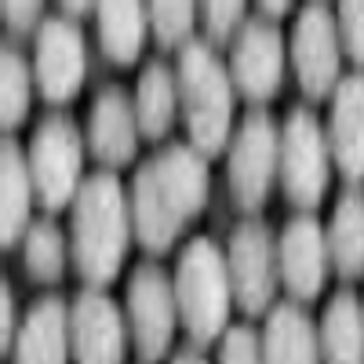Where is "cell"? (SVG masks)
<instances>
[{
	"label": "cell",
	"instance_id": "26",
	"mask_svg": "<svg viewBox=\"0 0 364 364\" xmlns=\"http://www.w3.org/2000/svg\"><path fill=\"white\" fill-rule=\"evenodd\" d=\"M200 8L190 0H168V4H149V29L161 48H186L193 44Z\"/></svg>",
	"mask_w": 364,
	"mask_h": 364
},
{
	"label": "cell",
	"instance_id": "1",
	"mask_svg": "<svg viewBox=\"0 0 364 364\" xmlns=\"http://www.w3.org/2000/svg\"><path fill=\"white\" fill-rule=\"evenodd\" d=\"M208 157L190 142H168L132 178V223L149 255H164L208 204Z\"/></svg>",
	"mask_w": 364,
	"mask_h": 364
},
{
	"label": "cell",
	"instance_id": "2",
	"mask_svg": "<svg viewBox=\"0 0 364 364\" xmlns=\"http://www.w3.org/2000/svg\"><path fill=\"white\" fill-rule=\"evenodd\" d=\"M132 197L117 171H95L70 208V255L87 288H106L132 245Z\"/></svg>",
	"mask_w": 364,
	"mask_h": 364
},
{
	"label": "cell",
	"instance_id": "8",
	"mask_svg": "<svg viewBox=\"0 0 364 364\" xmlns=\"http://www.w3.org/2000/svg\"><path fill=\"white\" fill-rule=\"evenodd\" d=\"M288 55H291V70L302 95L314 102L336 95V87L343 84V41H339L336 11L328 4L299 8Z\"/></svg>",
	"mask_w": 364,
	"mask_h": 364
},
{
	"label": "cell",
	"instance_id": "17",
	"mask_svg": "<svg viewBox=\"0 0 364 364\" xmlns=\"http://www.w3.org/2000/svg\"><path fill=\"white\" fill-rule=\"evenodd\" d=\"M328 142L336 168L357 190V182H364V73L343 77V84L331 95Z\"/></svg>",
	"mask_w": 364,
	"mask_h": 364
},
{
	"label": "cell",
	"instance_id": "20",
	"mask_svg": "<svg viewBox=\"0 0 364 364\" xmlns=\"http://www.w3.org/2000/svg\"><path fill=\"white\" fill-rule=\"evenodd\" d=\"M317 336L324 364H364V302L353 288H339L328 299Z\"/></svg>",
	"mask_w": 364,
	"mask_h": 364
},
{
	"label": "cell",
	"instance_id": "5",
	"mask_svg": "<svg viewBox=\"0 0 364 364\" xmlns=\"http://www.w3.org/2000/svg\"><path fill=\"white\" fill-rule=\"evenodd\" d=\"M84 142H87V135H80L77 120L63 109H51L26 146L37 204L48 215H55L63 208H73V200L84 186V178H87L84 175Z\"/></svg>",
	"mask_w": 364,
	"mask_h": 364
},
{
	"label": "cell",
	"instance_id": "10",
	"mask_svg": "<svg viewBox=\"0 0 364 364\" xmlns=\"http://www.w3.org/2000/svg\"><path fill=\"white\" fill-rule=\"evenodd\" d=\"M226 269L233 284V302L240 314L259 317L273 306V295L281 284V259L277 237L259 219L240 223L226 240Z\"/></svg>",
	"mask_w": 364,
	"mask_h": 364
},
{
	"label": "cell",
	"instance_id": "16",
	"mask_svg": "<svg viewBox=\"0 0 364 364\" xmlns=\"http://www.w3.org/2000/svg\"><path fill=\"white\" fill-rule=\"evenodd\" d=\"M11 364H70V306L58 295H44L26 310L11 346Z\"/></svg>",
	"mask_w": 364,
	"mask_h": 364
},
{
	"label": "cell",
	"instance_id": "19",
	"mask_svg": "<svg viewBox=\"0 0 364 364\" xmlns=\"http://www.w3.org/2000/svg\"><path fill=\"white\" fill-rule=\"evenodd\" d=\"M0 190H4V200H0V240L4 248H15L26 237L29 211L37 204V190H33V175H29V157L18 146V139H4V149H0Z\"/></svg>",
	"mask_w": 364,
	"mask_h": 364
},
{
	"label": "cell",
	"instance_id": "31",
	"mask_svg": "<svg viewBox=\"0 0 364 364\" xmlns=\"http://www.w3.org/2000/svg\"><path fill=\"white\" fill-rule=\"evenodd\" d=\"M15 321H18V310H15V291H11V284L4 281V288H0V346H4V353H11L15 336H18Z\"/></svg>",
	"mask_w": 364,
	"mask_h": 364
},
{
	"label": "cell",
	"instance_id": "22",
	"mask_svg": "<svg viewBox=\"0 0 364 364\" xmlns=\"http://www.w3.org/2000/svg\"><path fill=\"white\" fill-rule=\"evenodd\" d=\"M99 26V48L113 66H135L146 48L149 29V4H128V0H113V4H99L95 15Z\"/></svg>",
	"mask_w": 364,
	"mask_h": 364
},
{
	"label": "cell",
	"instance_id": "30",
	"mask_svg": "<svg viewBox=\"0 0 364 364\" xmlns=\"http://www.w3.org/2000/svg\"><path fill=\"white\" fill-rule=\"evenodd\" d=\"M0 18L11 33H41L44 26V4L41 0H4L0 4Z\"/></svg>",
	"mask_w": 364,
	"mask_h": 364
},
{
	"label": "cell",
	"instance_id": "3",
	"mask_svg": "<svg viewBox=\"0 0 364 364\" xmlns=\"http://www.w3.org/2000/svg\"><path fill=\"white\" fill-rule=\"evenodd\" d=\"M178 109L186 120L190 146L204 157L226 154L233 142V77L208 41H193L178 51Z\"/></svg>",
	"mask_w": 364,
	"mask_h": 364
},
{
	"label": "cell",
	"instance_id": "7",
	"mask_svg": "<svg viewBox=\"0 0 364 364\" xmlns=\"http://www.w3.org/2000/svg\"><path fill=\"white\" fill-rule=\"evenodd\" d=\"M281 178V128L262 106H252L237 124L230 157H226V186L240 211H259L273 182Z\"/></svg>",
	"mask_w": 364,
	"mask_h": 364
},
{
	"label": "cell",
	"instance_id": "28",
	"mask_svg": "<svg viewBox=\"0 0 364 364\" xmlns=\"http://www.w3.org/2000/svg\"><path fill=\"white\" fill-rule=\"evenodd\" d=\"M219 364H262V336L248 324H233L219 339Z\"/></svg>",
	"mask_w": 364,
	"mask_h": 364
},
{
	"label": "cell",
	"instance_id": "27",
	"mask_svg": "<svg viewBox=\"0 0 364 364\" xmlns=\"http://www.w3.org/2000/svg\"><path fill=\"white\" fill-rule=\"evenodd\" d=\"M245 4L240 0H215V4H200V18H204V33L208 44H233L237 33L245 29Z\"/></svg>",
	"mask_w": 364,
	"mask_h": 364
},
{
	"label": "cell",
	"instance_id": "12",
	"mask_svg": "<svg viewBox=\"0 0 364 364\" xmlns=\"http://www.w3.org/2000/svg\"><path fill=\"white\" fill-rule=\"evenodd\" d=\"M284 58H288V48L277 22H269L262 15L245 22V29L237 33L230 48V77H233L237 95H245L252 106L269 102L281 91Z\"/></svg>",
	"mask_w": 364,
	"mask_h": 364
},
{
	"label": "cell",
	"instance_id": "23",
	"mask_svg": "<svg viewBox=\"0 0 364 364\" xmlns=\"http://www.w3.org/2000/svg\"><path fill=\"white\" fill-rule=\"evenodd\" d=\"M328 255L343 281H357L364 273V193L346 190L328 219Z\"/></svg>",
	"mask_w": 364,
	"mask_h": 364
},
{
	"label": "cell",
	"instance_id": "21",
	"mask_svg": "<svg viewBox=\"0 0 364 364\" xmlns=\"http://www.w3.org/2000/svg\"><path fill=\"white\" fill-rule=\"evenodd\" d=\"M135 117L146 142H164L175 128L178 109V73L168 63H149L135 84Z\"/></svg>",
	"mask_w": 364,
	"mask_h": 364
},
{
	"label": "cell",
	"instance_id": "11",
	"mask_svg": "<svg viewBox=\"0 0 364 364\" xmlns=\"http://www.w3.org/2000/svg\"><path fill=\"white\" fill-rule=\"evenodd\" d=\"M33 77L48 106H66L80 95L87 77V44L80 22L66 18L63 11L44 18L33 44Z\"/></svg>",
	"mask_w": 364,
	"mask_h": 364
},
{
	"label": "cell",
	"instance_id": "13",
	"mask_svg": "<svg viewBox=\"0 0 364 364\" xmlns=\"http://www.w3.org/2000/svg\"><path fill=\"white\" fill-rule=\"evenodd\" d=\"M128 314L102 291L84 288L70 306V343L77 364H120L128 350Z\"/></svg>",
	"mask_w": 364,
	"mask_h": 364
},
{
	"label": "cell",
	"instance_id": "6",
	"mask_svg": "<svg viewBox=\"0 0 364 364\" xmlns=\"http://www.w3.org/2000/svg\"><path fill=\"white\" fill-rule=\"evenodd\" d=\"M331 142L328 128L310 106H291L281 128V186L284 197L302 208V215H314L331 182Z\"/></svg>",
	"mask_w": 364,
	"mask_h": 364
},
{
	"label": "cell",
	"instance_id": "14",
	"mask_svg": "<svg viewBox=\"0 0 364 364\" xmlns=\"http://www.w3.org/2000/svg\"><path fill=\"white\" fill-rule=\"evenodd\" d=\"M139 117H135V99L120 84L102 87L87 113V149L91 157L102 164V171H117L135 161L139 154Z\"/></svg>",
	"mask_w": 364,
	"mask_h": 364
},
{
	"label": "cell",
	"instance_id": "32",
	"mask_svg": "<svg viewBox=\"0 0 364 364\" xmlns=\"http://www.w3.org/2000/svg\"><path fill=\"white\" fill-rule=\"evenodd\" d=\"M171 364H208V360L200 357V350H197V346H190V350L175 353V357H171Z\"/></svg>",
	"mask_w": 364,
	"mask_h": 364
},
{
	"label": "cell",
	"instance_id": "25",
	"mask_svg": "<svg viewBox=\"0 0 364 364\" xmlns=\"http://www.w3.org/2000/svg\"><path fill=\"white\" fill-rule=\"evenodd\" d=\"M33 87V63L15 44H4V51H0V124H4V132H15L29 117Z\"/></svg>",
	"mask_w": 364,
	"mask_h": 364
},
{
	"label": "cell",
	"instance_id": "15",
	"mask_svg": "<svg viewBox=\"0 0 364 364\" xmlns=\"http://www.w3.org/2000/svg\"><path fill=\"white\" fill-rule=\"evenodd\" d=\"M277 259H281V284L295 302H310L324 291L331 255L324 226L314 215H295L284 233L277 237Z\"/></svg>",
	"mask_w": 364,
	"mask_h": 364
},
{
	"label": "cell",
	"instance_id": "4",
	"mask_svg": "<svg viewBox=\"0 0 364 364\" xmlns=\"http://www.w3.org/2000/svg\"><path fill=\"white\" fill-rule=\"evenodd\" d=\"M175 302L178 324L200 350L226 336V321L233 310V284L226 269V252L211 237H193L175 262Z\"/></svg>",
	"mask_w": 364,
	"mask_h": 364
},
{
	"label": "cell",
	"instance_id": "29",
	"mask_svg": "<svg viewBox=\"0 0 364 364\" xmlns=\"http://www.w3.org/2000/svg\"><path fill=\"white\" fill-rule=\"evenodd\" d=\"M336 22H339L343 55L350 58V63L364 66V0L339 4V8H336Z\"/></svg>",
	"mask_w": 364,
	"mask_h": 364
},
{
	"label": "cell",
	"instance_id": "9",
	"mask_svg": "<svg viewBox=\"0 0 364 364\" xmlns=\"http://www.w3.org/2000/svg\"><path fill=\"white\" fill-rule=\"evenodd\" d=\"M128 331L142 360H161L171 350L175 324H178V302H175V281L164 266L154 259L139 262L128 277Z\"/></svg>",
	"mask_w": 364,
	"mask_h": 364
},
{
	"label": "cell",
	"instance_id": "24",
	"mask_svg": "<svg viewBox=\"0 0 364 364\" xmlns=\"http://www.w3.org/2000/svg\"><path fill=\"white\" fill-rule=\"evenodd\" d=\"M66 255H70V240L58 230L55 219H37L22 237V269L29 281L37 284H58L66 273Z\"/></svg>",
	"mask_w": 364,
	"mask_h": 364
},
{
	"label": "cell",
	"instance_id": "18",
	"mask_svg": "<svg viewBox=\"0 0 364 364\" xmlns=\"http://www.w3.org/2000/svg\"><path fill=\"white\" fill-rule=\"evenodd\" d=\"M262 364H321V336L299 302H281L266 314Z\"/></svg>",
	"mask_w": 364,
	"mask_h": 364
}]
</instances>
